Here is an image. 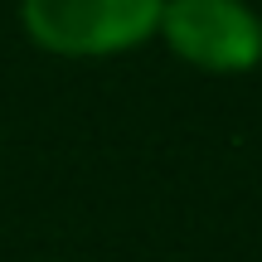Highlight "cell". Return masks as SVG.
Instances as JSON below:
<instances>
[{"instance_id":"cell-1","label":"cell","mask_w":262,"mask_h":262,"mask_svg":"<svg viewBox=\"0 0 262 262\" xmlns=\"http://www.w3.org/2000/svg\"><path fill=\"white\" fill-rule=\"evenodd\" d=\"M165 0H19L25 34L49 54L97 58L156 34Z\"/></svg>"},{"instance_id":"cell-2","label":"cell","mask_w":262,"mask_h":262,"mask_svg":"<svg viewBox=\"0 0 262 262\" xmlns=\"http://www.w3.org/2000/svg\"><path fill=\"white\" fill-rule=\"evenodd\" d=\"M156 29L204 73H248L262 58V19L243 0H165Z\"/></svg>"}]
</instances>
